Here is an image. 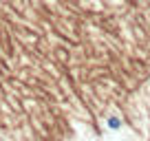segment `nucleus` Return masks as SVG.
I'll use <instances>...</instances> for the list:
<instances>
[{"label":"nucleus","instance_id":"obj_1","mask_svg":"<svg viewBox=\"0 0 150 141\" xmlns=\"http://www.w3.org/2000/svg\"><path fill=\"white\" fill-rule=\"evenodd\" d=\"M108 128H110V130H119V128H122V119H119L117 115L108 117Z\"/></svg>","mask_w":150,"mask_h":141}]
</instances>
